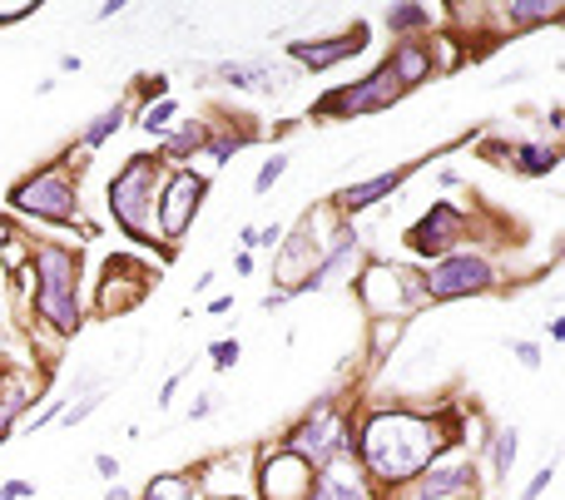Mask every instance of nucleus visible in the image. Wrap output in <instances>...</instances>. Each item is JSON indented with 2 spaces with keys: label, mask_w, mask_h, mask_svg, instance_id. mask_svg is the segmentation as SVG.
Returning <instances> with one entry per match:
<instances>
[{
  "label": "nucleus",
  "mask_w": 565,
  "mask_h": 500,
  "mask_svg": "<svg viewBox=\"0 0 565 500\" xmlns=\"http://www.w3.org/2000/svg\"><path fill=\"white\" fill-rule=\"evenodd\" d=\"M307 490H313V466L293 451L263 461V500H307Z\"/></svg>",
  "instance_id": "f8f14e48"
},
{
  "label": "nucleus",
  "mask_w": 565,
  "mask_h": 500,
  "mask_svg": "<svg viewBox=\"0 0 565 500\" xmlns=\"http://www.w3.org/2000/svg\"><path fill=\"white\" fill-rule=\"evenodd\" d=\"M288 174V159L282 154H273V159H263V168H259V178H253V193H268L278 178Z\"/></svg>",
  "instance_id": "7c9ffc66"
},
{
  "label": "nucleus",
  "mask_w": 565,
  "mask_h": 500,
  "mask_svg": "<svg viewBox=\"0 0 565 500\" xmlns=\"http://www.w3.org/2000/svg\"><path fill=\"white\" fill-rule=\"evenodd\" d=\"M35 496V480H5L0 486V500H30Z\"/></svg>",
  "instance_id": "f704fd0d"
},
{
  "label": "nucleus",
  "mask_w": 565,
  "mask_h": 500,
  "mask_svg": "<svg viewBox=\"0 0 565 500\" xmlns=\"http://www.w3.org/2000/svg\"><path fill=\"white\" fill-rule=\"evenodd\" d=\"M100 407H104V387H100V391H85V397H79V401H70V407H65V412H60V416H65L70 426H75V422H85V416H95V412H100Z\"/></svg>",
  "instance_id": "c85d7f7f"
},
{
  "label": "nucleus",
  "mask_w": 565,
  "mask_h": 500,
  "mask_svg": "<svg viewBox=\"0 0 565 500\" xmlns=\"http://www.w3.org/2000/svg\"><path fill=\"white\" fill-rule=\"evenodd\" d=\"M125 120H129V104H114V110L95 114V124H90L85 134H79V145H85V149H100L104 139H114V134L125 129Z\"/></svg>",
  "instance_id": "4be33fe9"
},
{
  "label": "nucleus",
  "mask_w": 565,
  "mask_h": 500,
  "mask_svg": "<svg viewBox=\"0 0 565 500\" xmlns=\"http://www.w3.org/2000/svg\"><path fill=\"white\" fill-rule=\"evenodd\" d=\"M422 25H431L427 5H392L387 11V30H422Z\"/></svg>",
  "instance_id": "bb28decb"
},
{
  "label": "nucleus",
  "mask_w": 565,
  "mask_h": 500,
  "mask_svg": "<svg viewBox=\"0 0 565 500\" xmlns=\"http://www.w3.org/2000/svg\"><path fill=\"white\" fill-rule=\"evenodd\" d=\"M307 500H373V490H367V476H362L357 466H348V461H332V466L317 471Z\"/></svg>",
  "instance_id": "dca6fc26"
},
{
  "label": "nucleus",
  "mask_w": 565,
  "mask_h": 500,
  "mask_svg": "<svg viewBox=\"0 0 565 500\" xmlns=\"http://www.w3.org/2000/svg\"><path fill=\"white\" fill-rule=\"evenodd\" d=\"M282 238H288V234H282ZM278 248H282V283H288L282 292H293L298 283H303L307 273L317 267V258H323V243H317V228H313V213H307V218L298 223V234L288 238V243H278Z\"/></svg>",
  "instance_id": "4468645a"
},
{
  "label": "nucleus",
  "mask_w": 565,
  "mask_h": 500,
  "mask_svg": "<svg viewBox=\"0 0 565 500\" xmlns=\"http://www.w3.org/2000/svg\"><path fill=\"white\" fill-rule=\"evenodd\" d=\"M35 312L60 337L79 333V253L60 243L35 248Z\"/></svg>",
  "instance_id": "f03ea898"
},
{
  "label": "nucleus",
  "mask_w": 565,
  "mask_h": 500,
  "mask_svg": "<svg viewBox=\"0 0 565 500\" xmlns=\"http://www.w3.org/2000/svg\"><path fill=\"white\" fill-rule=\"evenodd\" d=\"M199 490H193L189 476H154L145 490V500H193Z\"/></svg>",
  "instance_id": "b1692460"
},
{
  "label": "nucleus",
  "mask_w": 565,
  "mask_h": 500,
  "mask_svg": "<svg viewBox=\"0 0 565 500\" xmlns=\"http://www.w3.org/2000/svg\"><path fill=\"white\" fill-rule=\"evenodd\" d=\"M40 401V382L30 377V372H5L0 377V446L11 441V432H15V422L25 416V407H35Z\"/></svg>",
  "instance_id": "2eb2a0df"
},
{
  "label": "nucleus",
  "mask_w": 565,
  "mask_h": 500,
  "mask_svg": "<svg viewBox=\"0 0 565 500\" xmlns=\"http://www.w3.org/2000/svg\"><path fill=\"white\" fill-rule=\"evenodd\" d=\"M417 174V164H402V168H387V174H377V178H362V184H348V189L338 193V203L348 213H357V209H373L377 199H392L407 178Z\"/></svg>",
  "instance_id": "a211bd4d"
},
{
  "label": "nucleus",
  "mask_w": 565,
  "mask_h": 500,
  "mask_svg": "<svg viewBox=\"0 0 565 500\" xmlns=\"http://www.w3.org/2000/svg\"><path fill=\"white\" fill-rule=\"evenodd\" d=\"M209 412H214V401H209V397H199V401H193V407H189V416H193V422H204Z\"/></svg>",
  "instance_id": "58836bf2"
},
{
  "label": "nucleus",
  "mask_w": 565,
  "mask_h": 500,
  "mask_svg": "<svg viewBox=\"0 0 565 500\" xmlns=\"http://www.w3.org/2000/svg\"><path fill=\"white\" fill-rule=\"evenodd\" d=\"M60 412H65V401H50L46 412L35 416V432H40V426H50V422H55V416H60Z\"/></svg>",
  "instance_id": "e433bc0d"
},
{
  "label": "nucleus",
  "mask_w": 565,
  "mask_h": 500,
  "mask_svg": "<svg viewBox=\"0 0 565 500\" xmlns=\"http://www.w3.org/2000/svg\"><path fill=\"white\" fill-rule=\"evenodd\" d=\"M164 189V159L135 154L110 178V213L135 243H154V203Z\"/></svg>",
  "instance_id": "7ed1b4c3"
},
{
  "label": "nucleus",
  "mask_w": 565,
  "mask_h": 500,
  "mask_svg": "<svg viewBox=\"0 0 565 500\" xmlns=\"http://www.w3.org/2000/svg\"><path fill=\"white\" fill-rule=\"evenodd\" d=\"M282 243V228L273 223V228H259V248H278Z\"/></svg>",
  "instance_id": "4c0bfd02"
},
{
  "label": "nucleus",
  "mask_w": 565,
  "mask_h": 500,
  "mask_svg": "<svg viewBox=\"0 0 565 500\" xmlns=\"http://www.w3.org/2000/svg\"><path fill=\"white\" fill-rule=\"evenodd\" d=\"M452 436H441V426L431 416L417 412H377L362 422L357 432V457L362 476L382 480V486H407L427 466H437L441 446Z\"/></svg>",
  "instance_id": "f257e3e1"
},
{
  "label": "nucleus",
  "mask_w": 565,
  "mask_h": 500,
  "mask_svg": "<svg viewBox=\"0 0 565 500\" xmlns=\"http://www.w3.org/2000/svg\"><path fill=\"white\" fill-rule=\"evenodd\" d=\"M352 267H357V234H352V238H342V243L332 248V253H323V258H317V267H313V273H307L303 283H298L293 292H288V298H303V292H323V288H332V283H338V278H348Z\"/></svg>",
  "instance_id": "f3484780"
},
{
  "label": "nucleus",
  "mask_w": 565,
  "mask_h": 500,
  "mask_svg": "<svg viewBox=\"0 0 565 500\" xmlns=\"http://www.w3.org/2000/svg\"><path fill=\"white\" fill-rule=\"evenodd\" d=\"M238 243H243V248H259V228H253V223H249V228L238 234Z\"/></svg>",
  "instance_id": "79ce46f5"
},
{
  "label": "nucleus",
  "mask_w": 565,
  "mask_h": 500,
  "mask_svg": "<svg viewBox=\"0 0 565 500\" xmlns=\"http://www.w3.org/2000/svg\"><path fill=\"white\" fill-rule=\"evenodd\" d=\"M545 333H551V342H561V337H565V323H561V317H545Z\"/></svg>",
  "instance_id": "ea45409f"
},
{
  "label": "nucleus",
  "mask_w": 565,
  "mask_h": 500,
  "mask_svg": "<svg viewBox=\"0 0 565 500\" xmlns=\"http://www.w3.org/2000/svg\"><path fill=\"white\" fill-rule=\"evenodd\" d=\"M476 486V466L472 461H462V466H427L417 480H412V496L417 500H447L456 496V490Z\"/></svg>",
  "instance_id": "6ab92c4d"
},
{
  "label": "nucleus",
  "mask_w": 565,
  "mask_h": 500,
  "mask_svg": "<svg viewBox=\"0 0 565 500\" xmlns=\"http://www.w3.org/2000/svg\"><path fill=\"white\" fill-rule=\"evenodd\" d=\"M218 75H224V85L259 89V95H282V89L298 79L293 70L278 65V60H228V65H218Z\"/></svg>",
  "instance_id": "ddd939ff"
},
{
  "label": "nucleus",
  "mask_w": 565,
  "mask_h": 500,
  "mask_svg": "<svg viewBox=\"0 0 565 500\" xmlns=\"http://www.w3.org/2000/svg\"><path fill=\"white\" fill-rule=\"evenodd\" d=\"M209 357H214V367H218V372H228V367L238 362V357H243V347H238V337H224V342L209 347Z\"/></svg>",
  "instance_id": "2f4dec72"
},
{
  "label": "nucleus",
  "mask_w": 565,
  "mask_h": 500,
  "mask_svg": "<svg viewBox=\"0 0 565 500\" xmlns=\"http://www.w3.org/2000/svg\"><path fill=\"white\" fill-rule=\"evenodd\" d=\"M551 480H555V466H541V471H536V476H531V486L520 490V500H536L545 486H551Z\"/></svg>",
  "instance_id": "72a5a7b5"
},
{
  "label": "nucleus",
  "mask_w": 565,
  "mask_h": 500,
  "mask_svg": "<svg viewBox=\"0 0 565 500\" xmlns=\"http://www.w3.org/2000/svg\"><path fill=\"white\" fill-rule=\"evenodd\" d=\"M174 120H179V100H159V104H149L139 124H145V134H170Z\"/></svg>",
  "instance_id": "a878e982"
},
{
  "label": "nucleus",
  "mask_w": 565,
  "mask_h": 500,
  "mask_svg": "<svg viewBox=\"0 0 565 500\" xmlns=\"http://www.w3.org/2000/svg\"><path fill=\"white\" fill-rule=\"evenodd\" d=\"M367 45V25H352L348 35H332V40H288V55L298 60L303 70H313V75H323V70L342 65V60H352Z\"/></svg>",
  "instance_id": "9b49d317"
},
{
  "label": "nucleus",
  "mask_w": 565,
  "mask_h": 500,
  "mask_svg": "<svg viewBox=\"0 0 565 500\" xmlns=\"http://www.w3.org/2000/svg\"><path fill=\"white\" fill-rule=\"evenodd\" d=\"M282 451H293L298 461L323 471V466H332V461H342L352 451V432H348V422H342V412L332 407V401H317L313 412L293 426V436H288Z\"/></svg>",
  "instance_id": "20e7f679"
},
{
  "label": "nucleus",
  "mask_w": 565,
  "mask_h": 500,
  "mask_svg": "<svg viewBox=\"0 0 565 500\" xmlns=\"http://www.w3.org/2000/svg\"><path fill=\"white\" fill-rule=\"evenodd\" d=\"M199 149H204V129H199V124H184L170 139V159H189V154H199Z\"/></svg>",
  "instance_id": "cd10ccee"
},
{
  "label": "nucleus",
  "mask_w": 565,
  "mask_h": 500,
  "mask_svg": "<svg viewBox=\"0 0 565 500\" xmlns=\"http://www.w3.org/2000/svg\"><path fill=\"white\" fill-rule=\"evenodd\" d=\"M511 168L526 178H541V174H555L561 168V149L555 145H511Z\"/></svg>",
  "instance_id": "412c9836"
},
{
  "label": "nucleus",
  "mask_w": 565,
  "mask_h": 500,
  "mask_svg": "<svg viewBox=\"0 0 565 500\" xmlns=\"http://www.w3.org/2000/svg\"><path fill=\"white\" fill-rule=\"evenodd\" d=\"M387 70L397 75V85L402 89H412V85H422V79L431 75V50L427 45H417V40H402V45H392Z\"/></svg>",
  "instance_id": "aec40b11"
},
{
  "label": "nucleus",
  "mask_w": 565,
  "mask_h": 500,
  "mask_svg": "<svg viewBox=\"0 0 565 500\" xmlns=\"http://www.w3.org/2000/svg\"><path fill=\"white\" fill-rule=\"evenodd\" d=\"M149 292V267L135 263V258H110L104 263V283H100V312L104 317H120V312H129L139 298Z\"/></svg>",
  "instance_id": "9d476101"
},
{
  "label": "nucleus",
  "mask_w": 565,
  "mask_h": 500,
  "mask_svg": "<svg viewBox=\"0 0 565 500\" xmlns=\"http://www.w3.org/2000/svg\"><path fill=\"white\" fill-rule=\"evenodd\" d=\"M561 5L555 0H536V5H506V21L511 25H541V21H555Z\"/></svg>",
  "instance_id": "393cba45"
},
{
  "label": "nucleus",
  "mask_w": 565,
  "mask_h": 500,
  "mask_svg": "<svg viewBox=\"0 0 565 500\" xmlns=\"http://www.w3.org/2000/svg\"><path fill=\"white\" fill-rule=\"evenodd\" d=\"M11 238H15V223H11V218H0V248L11 243Z\"/></svg>",
  "instance_id": "37998d69"
},
{
  "label": "nucleus",
  "mask_w": 565,
  "mask_h": 500,
  "mask_svg": "<svg viewBox=\"0 0 565 500\" xmlns=\"http://www.w3.org/2000/svg\"><path fill=\"white\" fill-rule=\"evenodd\" d=\"M104 500H135V496H129L125 486H110V496H104Z\"/></svg>",
  "instance_id": "c03bdc74"
},
{
  "label": "nucleus",
  "mask_w": 565,
  "mask_h": 500,
  "mask_svg": "<svg viewBox=\"0 0 565 500\" xmlns=\"http://www.w3.org/2000/svg\"><path fill=\"white\" fill-rule=\"evenodd\" d=\"M516 457H520V432L516 426H506V432L491 436V471H497V476H511Z\"/></svg>",
  "instance_id": "5701e85b"
},
{
  "label": "nucleus",
  "mask_w": 565,
  "mask_h": 500,
  "mask_svg": "<svg viewBox=\"0 0 565 500\" xmlns=\"http://www.w3.org/2000/svg\"><path fill=\"white\" fill-rule=\"evenodd\" d=\"M95 471H100L110 486H120V461H114V457H104V451H100V457H95Z\"/></svg>",
  "instance_id": "c9c22d12"
},
{
  "label": "nucleus",
  "mask_w": 565,
  "mask_h": 500,
  "mask_svg": "<svg viewBox=\"0 0 565 500\" xmlns=\"http://www.w3.org/2000/svg\"><path fill=\"white\" fill-rule=\"evenodd\" d=\"M462 238H466V213L456 209V203H431V209L407 228V248L422 258H431V263L456 253Z\"/></svg>",
  "instance_id": "1a4fd4ad"
},
{
  "label": "nucleus",
  "mask_w": 565,
  "mask_h": 500,
  "mask_svg": "<svg viewBox=\"0 0 565 500\" xmlns=\"http://www.w3.org/2000/svg\"><path fill=\"white\" fill-rule=\"evenodd\" d=\"M120 11H125V0H110V5H100V21H114Z\"/></svg>",
  "instance_id": "a19ab883"
},
{
  "label": "nucleus",
  "mask_w": 565,
  "mask_h": 500,
  "mask_svg": "<svg viewBox=\"0 0 565 500\" xmlns=\"http://www.w3.org/2000/svg\"><path fill=\"white\" fill-rule=\"evenodd\" d=\"M397 337H402V317H373V357H382Z\"/></svg>",
  "instance_id": "c756f323"
},
{
  "label": "nucleus",
  "mask_w": 565,
  "mask_h": 500,
  "mask_svg": "<svg viewBox=\"0 0 565 500\" xmlns=\"http://www.w3.org/2000/svg\"><path fill=\"white\" fill-rule=\"evenodd\" d=\"M407 89L397 85V75L387 65H377L367 79H352V85L332 89L317 100V114H342V120H357V114H373V110H392Z\"/></svg>",
  "instance_id": "0eeeda50"
},
{
  "label": "nucleus",
  "mask_w": 565,
  "mask_h": 500,
  "mask_svg": "<svg viewBox=\"0 0 565 500\" xmlns=\"http://www.w3.org/2000/svg\"><path fill=\"white\" fill-rule=\"evenodd\" d=\"M491 283H497V267H491L481 253H462V248H456V253L437 258V263L422 273L417 288H422V298H431V302H452V298L487 292Z\"/></svg>",
  "instance_id": "423d86ee"
},
{
  "label": "nucleus",
  "mask_w": 565,
  "mask_h": 500,
  "mask_svg": "<svg viewBox=\"0 0 565 500\" xmlns=\"http://www.w3.org/2000/svg\"><path fill=\"white\" fill-rule=\"evenodd\" d=\"M204 193H209V178L189 174V168H179V174L159 189L154 223H159V238H164V243H179V238L189 234V223H193V213H199V203H204Z\"/></svg>",
  "instance_id": "6e6552de"
},
{
  "label": "nucleus",
  "mask_w": 565,
  "mask_h": 500,
  "mask_svg": "<svg viewBox=\"0 0 565 500\" xmlns=\"http://www.w3.org/2000/svg\"><path fill=\"white\" fill-rule=\"evenodd\" d=\"M511 352H516V362H520V367H541V347H536V342H511Z\"/></svg>",
  "instance_id": "473e14b6"
},
{
  "label": "nucleus",
  "mask_w": 565,
  "mask_h": 500,
  "mask_svg": "<svg viewBox=\"0 0 565 500\" xmlns=\"http://www.w3.org/2000/svg\"><path fill=\"white\" fill-rule=\"evenodd\" d=\"M11 203L21 213L46 218V223H75L79 218V189H75V178H70L65 164H46V168H35L30 178H21L11 189Z\"/></svg>",
  "instance_id": "39448f33"
}]
</instances>
